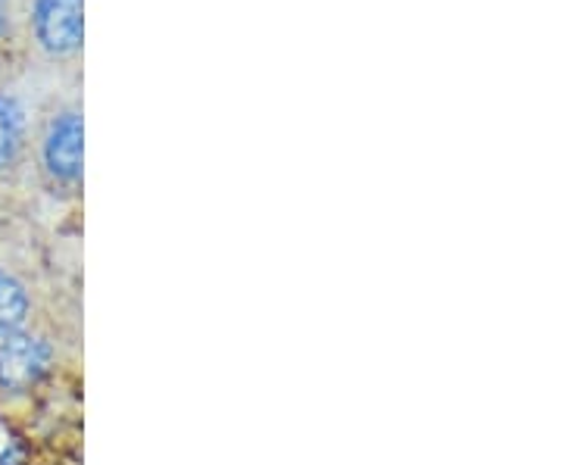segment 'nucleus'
Masks as SVG:
<instances>
[{"mask_svg": "<svg viewBox=\"0 0 562 465\" xmlns=\"http://www.w3.org/2000/svg\"><path fill=\"white\" fill-rule=\"evenodd\" d=\"M60 353L50 334L22 328L0 338V400H29L57 372Z\"/></svg>", "mask_w": 562, "mask_h": 465, "instance_id": "nucleus-1", "label": "nucleus"}, {"mask_svg": "<svg viewBox=\"0 0 562 465\" xmlns=\"http://www.w3.org/2000/svg\"><path fill=\"white\" fill-rule=\"evenodd\" d=\"M41 166L57 184H79L85 172V122L79 110L57 113L41 138Z\"/></svg>", "mask_w": 562, "mask_h": 465, "instance_id": "nucleus-2", "label": "nucleus"}, {"mask_svg": "<svg viewBox=\"0 0 562 465\" xmlns=\"http://www.w3.org/2000/svg\"><path fill=\"white\" fill-rule=\"evenodd\" d=\"M32 32L50 57H69L85 41V0H32Z\"/></svg>", "mask_w": 562, "mask_h": 465, "instance_id": "nucleus-3", "label": "nucleus"}, {"mask_svg": "<svg viewBox=\"0 0 562 465\" xmlns=\"http://www.w3.org/2000/svg\"><path fill=\"white\" fill-rule=\"evenodd\" d=\"M35 319V294L20 272L0 263V338L32 328Z\"/></svg>", "mask_w": 562, "mask_h": 465, "instance_id": "nucleus-4", "label": "nucleus"}, {"mask_svg": "<svg viewBox=\"0 0 562 465\" xmlns=\"http://www.w3.org/2000/svg\"><path fill=\"white\" fill-rule=\"evenodd\" d=\"M25 110L13 94H0V175L10 172L22 157L25 147Z\"/></svg>", "mask_w": 562, "mask_h": 465, "instance_id": "nucleus-5", "label": "nucleus"}, {"mask_svg": "<svg viewBox=\"0 0 562 465\" xmlns=\"http://www.w3.org/2000/svg\"><path fill=\"white\" fill-rule=\"evenodd\" d=\"M32 444L29 438H22L20 431L7 426L0 434V465H32Z\"/></svg>", "mask_w": 562, "mask_h": 465, "instance_id": "nucleus-6", "label": "nucleus"}, {"mask_svg": "<svg viewBox=\"0 0 562 465\" xmlns=\"http://www.w3.org/2000/svg\"><path fill=\"white\" fill-rule=\"evenodd\" d=\"M7 13H10V0H0V35L7 32Z\"/></svg>", "mask_w": 562, "mask_h": 465, "instance_id": "nucleus-7", "label": "nucleus"}]
</instances>
